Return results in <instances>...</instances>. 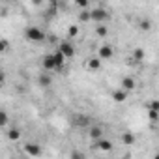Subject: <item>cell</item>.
Returning a JSON list of instances; mask_svg holds the SVG:
<instances>
[{
	"mask_svg": "<svg viewBox=\"0 0 159 159\" xmlns=\"http://www.w3.org/2000/svg\"><path fill=\"white\" fill-rule=\"evenodd\" d=\"M25 38H26L28 41L41 43V41L45 39V32H43L41 28H38V26H28V28H25Z\"/></svg>",
	"mask_w": 159,
	"mask_h": 159,
	"instance_id": "cell-1",
	"label": "cell"
},
{
	"mask_svg": "<svg viewBox=\"0 0 159 159\" xmlns=\"http://www.w3.org/2000/svg\"><path fill=\"white\" fill-rule=\"evenodd\" d=\"M58 51L62 52V56H64L66 60H69V58H73V56H75V47L71 45V41H62Z\"/></svg>",
	"mask_w": 159,
	"mask_h": 159,
	"instance_id": "cell-2",
	"label": "cell"
},
{
	"mask_svg": "<svg viewBox=\"0 0 159 159\" xmlns=\"http://www.w3.org/2000/svg\"><path fill=\"white\" fill-rule=\"evenodd\" d=\"M114 56V49L111 45H101L99 51H98V58L99 60H111Z\"/></svg>",
	"mask_w": 159,
	"mask_h": 159,
	"instance_id": "cell-3",
	"label": "cell"
},
{
	"mask_svg": "<svg viewBox=\"0 0 159 159\" xmlns=\"http://www.w3.org/2000/svg\"><path fill=\"white\" fill-rule=\"evenodd\" d=\"M107 17H109V13H107L103 8H96L94 11H90V21H96L98 25H99L101 21H105Z\"/></svg>",
	"mask_w": 159,
	"mask_h": 159,
	"instance_id": "cell-4",
	"label": "cell"
},
{
	"mask_svg": "<svg viewBox=\"0 0 159 159\" xmlns=\"http://www.w3.org/2000/svg\"><path fill=\"white\" fill-rule=\"evenodd\" d=\"M25 152L28 155H32V157H39L41 155V146L38 142H26L25 144Z\"/></svg>",
	"mask_w": 159,
	"mask_h": 159,
	"instance_id": "cell-5",
	"label": "cell"
},
{
	"mask_svg": "<svg viewBox=\"0 0 159 159\" xmlns=\"http://www.w3.org/2000/svg\"><path fill=\"white\" fill-rule=\"evenodd\" d=\"M135 86H137V83H135V79H131V77H124L122 79V88L120 90H124V92H131V90H135Z\"/></svg>",
	"mask_w": 159,
	"mask_h": 159,
	"instance_id": "cell-6",
	"label": "cell"
},
{
	"mask_svg": "<svg viewBox=\"0 0 159 159\" xmlns=\"http://www.w3.org/2000/svg\"><path fill=\"white\" fill-rule=\"evenodd\" d=\"M90 122H92V118H90L88 114H77V116H75V120H73V124H75V125H81V127H88V125H90Z\"/></svg>",
	"mask_w": 159,
	"mask_h": 159,
	"instance_id": "cell-7",
	"label": "cell"
},
{
	"mask_svg": "<svg viewBox=\"0 0 159 159\" xmlns=\"http://www.w3.org/2000/svg\"><path fill=\"white\" fill-rule=\"evenodd\" d=\"M41 64H43V67H45L47 71H56V69H58V66L54 64V58H52V54H45Z\"/></svg>",
	"mask_w": 159,
	"mask_h": 159,
	"instance_id": "cell-8",
	"label": "cell"
},
{
	"mask_svg": "<svg viewBox=\"0 0 159 159\" xmlns=\"http://www.w3.org/2000/svg\"><path fill=\"white\" fill-rule=\"evenodd\" d=\"M88 137H90L92 140H99V139H103V127H101V125H92L90 131H88Z\"/></svg>",
	"mask_w": 159,
	"mask_h": 159,
	"instance_id": "cell-9",
	"label": "cell"
},
{
	"mask_svg": "<svg viewBox=\"0 0 159 159\" xmlns=\"http://www.w3.org/2000/svg\"><path fill=\"white\" fill-rule=\"evenodd\" d=\"M38 84H39L41 88H49V86L52 84V77H51L49 73H41V75L38 77Z\"/></svg>",
	"mask_w": 159,
	"mask_h": 159,
	"instance_id": "cell-10",
	"label": "cell"
},
{
	"mask_svg": "<svg viewBox=\"0 0 159 159\" xmlns=\"http://www.w3.org/2000/svg\"><path fill=\"white\" fill-rule=\"evenodd\" d=\"M94 146H96L98 150H103V152H111V150H112V142H111V140H105V139L96 140Z\"/></svg>",
	"mask_w": 159,
	"mask_h": 159,
	"instance_id": "cell-11",
	"label": "cell"
},
{
	"mask_svg": "<svg viewBox=\"0 0 159 159\" xmlns=\"http://www.w3.org/2000/svg\"><path fill=\"white\" fill-rule=\"evenodd\" d=\"M125 98H127V92H124V90H114V92H112V99H114L116 103L125 101Z\"/></svg>",
	"mask_w": 159,
	"mask_h": 159,
	"instance_id": "cell-12",
	"label": "cell"
},
{
	"mask_svg": "<svg viewBox=\"0 0 159 159\" xmlns=\"http://www.w3.org/2000/svg\"><path fill=\"white\" fill-rule=\"evenodd\" d=\"M86 66H88V69H92V71H98V69L101 67V60H99V58H90V60L86 62Z\"/></svg>",
	"mask_w": 159,
	"mask_h": 159,
	"instance_id": "cell-13",
	"label": "cell"
},
{
	"mask_svg": "<svg viewBox=\"0 0 159 159\" xmlns=\"http://www.w3.org/2000/svg\"><path fill=\"white\" fill-rule=\"evenodd\" d=\"M51 54H52V58H54V64H56V66H58V69H60V67L64 66L66 58L62 56V52H60V51H56V52H51Z\"/></svg>",
	"mask_w": 159,
	"mask_h": 159,
	"instance_id": "cell-14",
	"label": "cell"
},
{
	"mask_svg": "<svg viewBox=\"0 0 159 159\" xmlns=\"http://www.w3.org/2000/svg\"><path fill=\"white\" fill-rule=\"evenodd\" d=\"M122 140H124V144L131 146V144H135V135H133V133H129V131H125V133L122 135Z\"/></svg>",
	"mask_w": 159,
	"mask_h": 159,
	"instance_id": "cell-15",
	"label": "cell"
},
{
	"mask_svg": "<svg viewBox=\"0 0 159 159\" xmlns=\"http://www.w3.org/2000/svg\"><path fill=\"white\" fill-rule=\"evenodd\" d=\"M142 58H144V51H142V49H135V51H133V58H131V60L137 64V62H140Z\"/></svg>",
	"mask_w": 159,
	"mask_h": 159,
	"instance_id": "cell-16",
	"label": "cell"
},
{
	"mask_svg": "<svg viewBox=\"0 0 159 159\" xmlns=\"http://www.w3.org/2000/svg\"><path fill=\"white\" fill-rule=\"evenodd\" d=\"M8 139L10 140H19L21 139V131L19 129H8Z\"/></svg>",
	"mask_w": 159,
	"mask_h": 159,
	"instance_id": "cell-17",
	"label": "cell"
},
{
	"mask_svg": "<svg viewBox=\"0 0 159 159\" xmlns=\"http://www.w3.org/2000/svg\"><path fill=\"white\" fill-rule=\"evenodd\" d=\"M8 122H10V116H8V112H6V111H0V127L8 125Z\"/></svg>",
	"mask_w": 159,
	"mask_h": 159,
	"instance_id": "cell-18",
	"label": "cell"
},
{
	"mask_svg": "<svg viewBox=\"0 0 159 159\" xmlns=\"http://www.w3.org/2000/svg\"><path fill=\"white\" fill-rule=\"evenodd\" d=\"M69 159H86V155H84L83 152H79V150H73V152L69 153Z\"/></svg>",
	"mask_w": 159,
	"mask_h": 159,
	"instance_id": "cell-19",
	"label": "cell"
},
{
	"mask_svg": "<svg viewBox=\"0 0 159 159\" xmlns=\"http://www.w3.org/2000/svg\"><path fill=\"white\" fill-rule=\"evenodd\" d=\"M96 34H98V36H107V26H105V25H98Z\"/></svg>",
	"mask_w": 159,
	"mask_h": 159,
	"instance_id": "cell-20",
	"label": "cell"
},
{
	"mask_svg": "<svg viewBox=\"0 0 159 159\" xmlns=\"http://www.w3.org/2000/svg\"><path fill=\"white\" fill-rule=\"evenodd\" d=\"M8 47H10V41L8 39H0V52H4Z\"/></svg>",
	"mask_w": 159,
	"mask_h": 159,
	"instance_id": "cell-21",
	"label": "cell"
},
{
	"mask_svg": "<svg viewBox=\"0 0 159 159\" xmlns=\"http://www.w3.org/2000/svg\"><path fill=\"white\" fill-rule=\"evenodd\" d=\"M79 19L81 21H90V11H83L81 15H79Z\"/></svg>",
	"mask_w": 159,
	"mask_h": 159,
	"instance_id": "cell-22",
	"label": "cell"
},
{
	"mask_svg": "<svg viewBox=\"0 0 159 159\" xmlns=\"http://www.w3.org/2000/svg\"><path fill=\"white\" fill-rule=\"evenodd\" d=\"M150 111H155V112L159 111V103H157L155 99H153V101H150Z\"/></svg>",
	"mask_w": 159,
	"mask_h": 159,
	"instance_id": "cell-23",
	"label": "cell"
},
{
	"mask_svg": "<svg viewBox=\"0 0 159 159\" xmlns=\"http://www.w3.org/2000/svg\"><path fill=\"white\" fill-rule=\"evenodd\" d=\"M140 26H142L144 30H150V26H152V23H150V21H142V23H140Z\"/></svg>",
	"mask_w": 159,
	"mask_h": 159,
	"instance_id": "cell-24",
	"label": "cell"
},
{
	"mask_svg": "<svg viewBox=\"0 0 159 159\" xmlns=\"http://www.w3.org/2000/svg\"><path fill=\"white\" fill-rule=\"evenodd\" d=\"M77 6H79V8H88V2H86V0H79Z\"/></svg>",
	"mask_w": 159,
	"mask_h": 159,
	"instance_id": "cell-25",
	"label": "cell"
},
{
	"mask_svg": "<svg viewBox=\"0 0 159 159\" xmlns=\"http://www.w3.org/2000/svg\"><path fill=\"white\" fill-rule=\"evenodd\" d=\"M150 120L152 122H157V112L155 111H150Z\"/></svg>",
	"mask_w": 159,
	"mask_h": 159,
	"instance_id": "cell-26",
	"label": "cell"
},
{
	"mask_svg": "<svg viewBox=\"0 0 159 159\" xmlns=\"http://www.w3.org/2000/svg\"><path fill=\"white\" fill-rule=\"evenodd\" d=\"M77 32H79L77 26H71V28H69V36H77Z\"/></svg>",
	"mask_w": 159,
	"mask_h": 159,
	"instance_id": "cell-27",
	"label": "cell"
},
{
	"mask_svg": "<svg viewBox=\"0 0 159 159\" xmlns=\"http://www.w3.org/2000/svg\"><path fill=\"white\" fill-rule=\"evenodd\" d=\"M4 81H6V77H4V73L0 71V88H2V84H4Z\"/></svg>",
	"mask_w": 159,
	"mask_h": 159,
	"instance_id": "cell-28",
	"label": "cell"
}]
</instances>
